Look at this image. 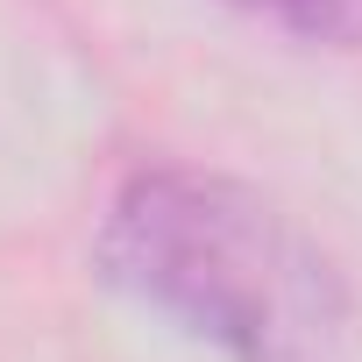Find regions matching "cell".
I'll return each mask as SVG.
<instances>
[{
  "label": "cell",
  "instance_id": "obj_1",
  "mask_svg": "<svg viewBox=\"0 0 362 362\" xmlns=\"http://www.w3.org/2000/svg\"><path fill=\"white\" fill-rule=\"evenodd\" d=\"M100 277L228 362H348L334 263L235 177L135 170L100 221Z\"/></svg>",
  "mask_w": 362,
  "mask_h": 362
},
{
  "label": "cell",
  "instance_id": "obj_2",
  "mask_svg": "<svg viewBox=\"0 0 362 362\" xmlns=\"http://www.w3.org/2000/svg\"><path fill=\"white\" fill-rule=\"evenodd\" d=\"M235 8L291 29L298 43H327V50H362V0H235Z\"/></svg>",
  "mask_w": 362,
  "mask_h": 362
}]
</instances>
